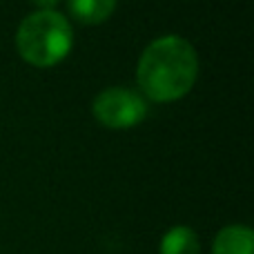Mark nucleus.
<instances>
[{
    "instance_id": "39448f33",
    "label": "nucleus",
    "mask_w": 254,
    "mask_h": 254,
    "mask_svg": "<svg viewBox=\"0 0 254 254\" xmlns=\"http://www.w3.org/2000/svg\"><path fill=\"white\" fill-rule=\"evenodd\" d=\"M116 0H69V11L83 25H101L114 13Z\"/></svg>"
},
{
    "instance_id": "f257e3e1",
    "label": "nucleus",
    "mask_w": 254,
    "mask_h": 254,
    "mask_svg": "<svg viewBox=\"0 0 254 254\" xmlns=\"http://www.w3.org/2000/svg\"><path fill=\"white\" fill-rule=\"evenodd\" d=\"M198 76V56L181 36H163L145 47L136 67V80L147 98L170 103L183 98Z\"/></svg>"
},
{
    "instance_id": "423d86ee",
    "label": "nucleus",
    "mask_w": 254,
    "mask_h": 254,
    "mask_svg": "<svg viewBox=\"0 0 254 254\" xmlns=\"http://www.w3.org/2000/svg\"><path fill=\"white\" fill-rule=\"evenodd\" d=\"M161 254H201L198 246V237L194 230L185 228V225H176L172 228L165 237L161 239Z\"/></svg>"
},
{
    "instance_id": "7ed1b4c3",
    "label": "nucleus",
    "mask_w": 254,
    "mask_h": 254,
    "mask_svg": "<svg viewBox=\"0 0 254 254\" xmlns=\"http://www.w3.org/2000/svg\"><path fill=\"white\" fill-rule=\"evenodd\" d=\"M96 121L112 129H127L138 125L147 114V103L143 96L123 87H110L101 92L92 103Z\"/></svg>"
},
{
    "instance_id": "20e7f679",
    "label": "nucleus",
    "mask_w": 254,
    "mask_h": 254,
    "mask_svg": "<svg viewBox=\"0 0 254 254\" xmlns=\"http://www.w3.org/2000/svg\"><path fill=\"white\" fill-rule=\"evenodd\" d=\"M212 254H254V234L246 225H228L214 239Z\"/></svg>"
},
{
    "instance_id": "0eeeda50",
    "label": "nucleus",
    "mask_w": 254,
    "mask_h": 254,
    "mask_svg": "<svg viewBox=\"0 0 254 254\" xmlns=\"http://www.w3.org/2000/svg\"><path fill=\"white\" fill-rule=\"evenodd\" d=\"M31 2L38 4L40 9H54L58 2H61V0H31Z\"/></svg>"
},
{
    "instance_id": "f03ea898",
    "label": "nucleus",
    "mask_w": 254,
    "mask_h": 254,
    "mask_svg": "<svg viewBox=\"0 0 254 254\" xmlns=\"http://www.w3.org/2000/svg\"><path fill=\"white\" fill-rule=\"evenodd\" d=\"M74 31L63 13L38 9L20 22L16 34L18 54L34 67H54L69 54Z\"/></svg>"
}]
</instances>
